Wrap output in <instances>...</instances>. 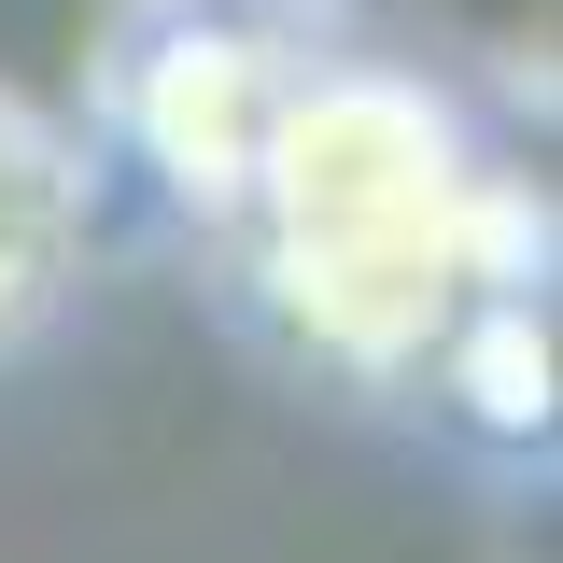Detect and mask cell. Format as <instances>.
Segmentation results:
<instances>
[{
	"label": "cell",
	"instance_id": "cell-2",
	"mask_svg": "<svg viewBox=\"0 0 563 563\" xmlns=\"http://www.w3.org/2000/svg\"><path fill=\"white\" fill-rule=\"evenodd\" d=\"M225 282H240V310H254L310 380H339V395H409L422 352L451 339L493 282H550V184H536V169H493L465 211L380 225V240H240Z\"/></svg>",
	"mask_w": 563,
	"mask_h": 563
},
{
	"label": "cell",
	"instance_id": "cell-3",
	"mask_svg": "<svg viewBox=\"0 0 563 563\" xmlns=\"http://www.w3.org/2000/svg\"><path fill=\"white\" fill-rule=\"evenodd\" d=\"M493 169H507V141L479 128V99L451 70L324 29L296 57V85H282L268 141H254V184H240V225L211 254H240V240H380V225H437V211L479 198Z\"/></svg>",
	"mask_w": 563,
	"mask_h": 563
},
{
	"label": "cell",
	"instance_id": "cell-1",
	"mask_svg": "<svg viewBox=\"0 0 563 563\" xmlns=\"http://www.w3.org/2000/svg\"><path fill=\"white\" fill-rule=\"evenodd\" d=\"M310 43H324L310 0H128L99 70H85V99H70V128L99 155V184H141L211 254L240 225L254 141H268Z\"/></svg>",
	"mask_w": 563,
	"mask_h": 563
},
{
	"label": "cell",
	"instance_id": "cell-5",
	"mask_svg": "<svg viewBox=\"0 0 563 563\" xmlns=\"http://www.w3.org/2000/svg\"><path fill=\"white\" fill-rule=\"evenodd\" d=\"M550 380H563V366H550V282H493L479 310L422 352L409 395L451 422L465 451H493V465H550V422H563Z\"/></svg>",
	"mask_w": 563,
	"mask_h": 563
},
{
	"label": "cell",
	"instance_id": "cell-4",
	"mask_svg": "<svg viewBox=\"0 0 563 563\" xmlns=\"http://www.w3.org/2000/svg\"><path fill=\"white\" fill-rule=\"evenodd\" d=\"M99 225H113V184H99L85 128L0 85V366L57 339V310L99 268Z\"/></svg>",
	"mask_w": 563,
	"mask_h": 563
}]
</instances>
